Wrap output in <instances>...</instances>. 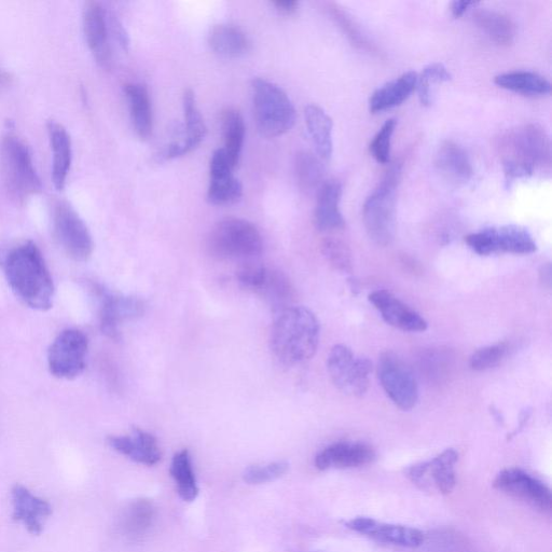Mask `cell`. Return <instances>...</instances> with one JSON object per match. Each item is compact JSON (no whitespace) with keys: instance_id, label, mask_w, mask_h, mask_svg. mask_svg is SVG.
Wrapping results in <instances>:
<instances>
[{"instance_id":"10","label":"cell","mask_w":552,"mask_h":552,"mask_svg":"<svg viewBox=\"0 0 552 552\" xmlns=\"http://www.w3.org/2000/svg\"><path fill=\"white\" fill-rule=\"evenodd\" d=\"M465 241L480 256L500 253L529 255L537 250L532 234L515 225L483 229L469 234Z\"/></svg>"},{"instance_id":"41","label":"cell","mask_w":552,"mask_h":552,"mask_svg":"<svg viewBox=\"0 0 552 552\" xmlns=\"http://www.w3.org/2000/svg\"><path fill=\"white\" fill-rule=\"evenodd\" d=\"M323 254L331 266L342 272L352 270V257L347 244L335 239H327L322 245Z\"/></svg>"},{"instance_id":"39","label":"cell","mask_w":552,"mask_h":552,"mask_svg":"<svg viewBox=\"0 0 552 552\" xmlns=\"http://www.w3.org/2000/svg\"><path fill=\"white\" fill-rule=\"evenodd\" d=\"M510 345L506 342L489 345L476 351L471 357V368L475 371H485L498 367L508 355Z\"/></svg>"},{"instance_id":"45","label":"cell","mask_w":552,"mask_h":552,"mask_svg":"<svg viewBox=\"0 0 552 552\" xmlns=\"http://www.w3.org/2000/svg\"><path fill=\"white\" fill-rule=\"evenodd\" d=\"M272 5L284 16L295 15L299 8V3L296 0H276Z\"/></svg>"},{"instance_id":"12","label":"cell","mask_w":552,"mask_h":552,"mask_svg":"<svg viewBox=\"0 0 552 552\" xmlns=\"http://www.w3.org/2000/svg\"><path fill=\"white\" fill-rule=\"evenodd\" d=\"M378 377L386 395L400 409L409 411L419 400V386L411 369L393 353H385L378 364Z\"/></svg>"},{"instance_id":"33","label":"cell","mask_w":552,"mask_h":552,"mask_svg":"<svg viewBox=\"0 0 552 552\" xmlns=\"http://www.w3.org/2000/svg\"><path fill=\"white\" fill-rule=\"evenodd\" d=\"M495 85L524 95H546L551 92L550 81L541 74L530 71H514L498 75Z\"/></svg>"},{"instance_id":"23","label":"cell","mask_w":552,"mask_h":552,"mask_svg":"<svg viewBox=\"0 0 552 552\" xmlns=\"http://www.w3.org/2000/svg\"><path fill=\"white\" fill-rule=\"evenodd\" d=\"M108 445L124 457L148 466L158 464L162 458L157 438L140 429H134L129 436L109 437Z\"/></svg>"},{"instance_id":"48","label":"cell","mask_w":552,"mask_h":552,"mask_svg":"<svg viewBox=\"0 0 552 552\" xmlns=\"http://www.w3.org/2000/svg\"><path fill=\"white\" fill-rule=\"evenodd\" d=\"M541 280L544 282V284L549 287L551 283V269L550 265H546L543 267L541 271Z\"/></svg>"},{"instance_id":"30","label":"cell","mask_w":552,"mask_h":552,"mask_svg":"<svg viewBox=\"0 0 552 552\" xmlns=\"http://www.w3.org/2000/svg\"><path fill=\"white\" fill-rule=\"evenodd\" d=\"M473 19L479 29L495 44L509 46L514 43L517 27L513 19L505 13L491 9H478L473 13Z\"/></svg>"},{"instance_id":"4","label":"cell","mask_w":552,"mask_h":552,"mask_svg":"<svg viewBox=\"0 0 552 552\" xmlns=\"http://www.w3.org/2000/svg\"><path fill=\"white\" fill-rule=\"evenodd\" d=\"M0 167L9 196L25 203L43 190L31 149L16 134H8L0 145Z\"/></svg>"},{"instance_id":"14","label":"cell","mask_w":552,"mask_h":552,"mask_svg":"<svg viewBox=\"0 0 552 552\" xmlns=\"http://www.w3.org/2000/svg\"><path fill=\"white\" fill-rule=\"evenodd\" d=\"M96 291L101 300V330L110 339L118 340L121 325L124 322L138 319L146 311L145 302L140 298L117 295L101 287Z\"/></svg>"},{"instance_id":"5","label":"cell","mask_w":552,"mask_h":552,"mask_svg":"<svg viewBox=\"0 0 552 552\" xmlns=\"http://www.w3.org/2000/svg\"><path fill=\"white\" fill-rule=\"evenodd\" d=\"M400 177L402 163H396L364 204L363 220L368 236L381 246L391 244L395 236L396 192Z\"/></svg>"},{"instance_id":"43","label":"cell","mask_w":552,"mask_h":552,"mask_svg":"<svg viewBox=\"0 0 552 552\" xmlns=\"http://www.w3.org/2000/svg\"><path fill=\"white\" fill-rule=\"evenodd\" d=\"M288 469L286 462H274L265 466H251L244 472L243 478L248 485H262L282 477Z\"/></svg>"},{"instance_id":"16","label":"cell","mask_w":552,"mask_h":552,"mask_svg":"<svg viewBox=\"0 0 552 552\" xmlns=\"http://www.w3.org/2000/svg\"><path fill=\"white\" fill-rule=\"evenodd\" d=\"M459 454L454 449H447L429 462H423L408 468L407 476L417 486L425 489L427 482L433 480L440 493L449 494L457 486L454 467L458 463Z\"/></svg>"},{"instance_id":"19","label":"cell","mask_w":552,"mask_h":552,"mask_svg":"<svg viewBox=\"0 0 552 552\" xmlns=\"http://www.w3.org/2000/svg\"><path fill=\"white\" fill-rule=\"evenodd\" d=\"M84 31L88 47L98 64L109 68L112 51L109 46L108 15L99 2H88L84 9Z\"/></svg>"},{"instance_id":"44","label":"cell","mask_w":552,"mask_h":552,"mask_svg":"<svg viewBox=\"0 0 552 552\" xmlns=\"http://www.w3.org/2000/svg\"><path fill=\"white\" fill-rule=\"evenodd\" d=\"M108 25L110 31H112L115 38L118 40L119 45L123 50L128 51L130 47V38L122 23L114 15H108Z\"/></svg>"},{"instance_id":"1","label":"cell","mask_w":552,"mask_h":552,"mask_svg":"<svg viewBox=\"0 0 552 552\" xmlns=\"http://www.w3.org/2000/svg\"><path fill=\"white\" fill-rule=\"evenodd\" d=\"M6 279L13 293L37 311L52 308L54 285L38 246L27 241L13 247L4 260Z\"/></svg>"},{"instance_id":"26","label":"cell","mask_w":552,"mask_h":552,"mask_svg":"<svg viewBox=\"0 0 552 552\" xmlns=\"http://www.w3.org/2000/svg\"><path fill=\"white\" fill-rule=\"evenodd\" d=\"M342 185L336 179L324 182L317 190L314 211V224L321 231H334L344 228L345 222L340 211Z\"/></svg>"},{"instance_id":"29","label":"cell","mask_w":552,"mask_h":552,"mask_svg":"<svg viewBox=\"0 0 552 552\" xmlns=\"http://www.w3.org/2000/svg\"><path fill=\"white\" fill-rule=\"evenodd\" d=\"M209 45L220 57L236 59L251 49V41L237 25L217 24L209 34Z\"/></svg>"},{"instance_id":"17","label":"cell","mask_w":552,"mask_h":552,"mask_svg":"<svg viewBox=\"0 0 552 552\" xmlns=\"http://www.w3.org/2000/svg\"><path fill=\"white\" fill-rule=\"evenodd\" d=\"M345 526L383 544L416 548L424 542V534L418 529L386 524L368 517L354 518L345 523Z\"/></svg>"},{"instance_id":"34","label":"cell","mask_w":552,"mask_h":552,"mask_svg":"<svg viewBox=\"0 0 552 552\" xmlns=\"http://www.w3.org/2000/svg\"><path fill=\"white\" fill-rule=\"evenodd\" d=\"M226 155L234 168L238 167L245 141V122L239 110L228 107L222 115Z\"/></svg>"},{"instance_id":"21","label":"cell","mask_w":552,"mask_h":552,"mask_svg":"<svg viewBox=\"0 0 552 552\" xmlns=\"http://www.w3.org/2000/svg\"><path fill=\"white\" fill-rule=\"evenodd\" d=\"M11 498L13 519L22 522L27 531L33 535L43 533L46 521L52 515L51 505L22 485L12 488Z\"/></svg>"},{"instance_id":"27","label":"cell","mask_w":552,"mask_h":552,"mask_svg":"<svg viewBox=\"0 0 552 552\" xmlns=\"http://www.w3.org/2000/svg\"><path fill=\"white\" fill-rule=\"evenodd\" d=\"M130 115L135 133L141 140H148L154 131L153 106H151L148 89L143 84H127L124 86Z\"/></svg>"},{"instance_id":"6","label":"cell","mask_w":552,"mask_h":552,"mask_svg":"<svg viewBox=\"0 0 552 552\" xmlns=\"http://www.w3.org/2000/svg\"><path fill=\"white\" fill-rule=\"evenodd\" d=\"M254 118L258 131L266 137H279L291 131L296 109L286 92L273 82L257 78L253 85Z\"/></svg>"},{"instance_id":"25","label":"cell","mask_w":552,"mask_h":552,"mask_svg":"<svg viewBox=\"0 0 552 552\" xmlns=\"http://www.w3.org/2000/svg\"><path fill=\"white\" fill-rule=\"evenodd\" d=\"M47 128L53 153L52 182L55 189L62 191L66 186L67 177L72 168V138L63 124L57 121H49Z\"/></svg>"},{"instance_id":"47","label":"cell","mask_w":552,"mask_h":552,"mask_svg":"<svg viewBox=\"0 0 552 552\" xmlns=\"http://www.w3.org/2000/svg\"><path fill=\"white\" fill-rule=\"evenodd\" d=\"M12 81L13 76L5 69L0 68V89L10 86Z\"/></svg>"},{"instance_id":"37","label":"cell","mask_w":552,"mask_h":552,"mask_svg":"<svg viewBox=\"0 0 552 552\" xmlns=\"http://www.w3.org/2000/svg\"><path fill=\"white\" fill-rule=\"evenodd\" d=\"M297 183L302 190L311 192L322 186L324 169L322 162L309 151H300L295 160Z\"/></svg>"},{"instance_id":"40","label":"cell","mask_w":552,"mask_h":552,"mask_svg":"<svg viewBox=\"0 0 552 552\" xmlns=\"http://www.w3.org/2000/svg\"><path fill=\"white\" fill-rule=\"evenodd\" d=\"M397 126L395 119L386 120L382 128L370 143V154L379 163H388L391 157L392 137Z\"/></svg>"},{"instance_id":"8","label":"cell","mask_w":552,"mask_h":552,"mask_svg":"<svg viewBox=\"0 0 552 552\" xmlns=\"http://www.w3.org/2000/svg\"><path fill=\"white\" fill-rule=\"evenodd\" d=\"M54 237L68 257L87 261L93 254L94 242L86 223L71 204L59 201L53 207Z\"/></svg>"},{"instance_id":"2","label":"cell","mask_w":552,"mask_h":552,"mask_svg":"<svg viewBox=\"0 0 552 552\" xmlns=\"http://www.w3.org/2000/svg\"><path fill=\"white\" fill-rule=\"evenodd\" d=\"M498 149L507 183L550 170V137L540 124L510 129L501 136Z\"/></svg>"},{"instance_id":"20","label":"cell","mask_w":552,"mask_h":552,"mask_svg":"<svg viewBox=\"0 0 552 552\" xmlns=\"http://www.w3.org/2000/svg\"><path fill=\"white\" fill-rule=\"evenodd\" d=\"M369 301L379 311L385 323L392 327L409 333H422L427 329V322L418 312L388 291L371 293Z\"/></svg>"},{"instance_id":"11","label":"cell","mask_w":552,"mask_h":552,"mask_svg":"<svg viewBox=\"0 0 552 552\" xmlns=\"http://www.w3.org/2000/svg\"><path fill=\"white\" fill-rule=\"evenodd\" d=\"M89 341L82 331L66 329L55 338L48 352V366L54 377L78 378L87 366Z\"/></svg>"},{"instance_id":"3","label":"cell","mask_w":552,"mask_h":552,"mask_svg":"<svg viewBox=\"0 0 552 552\" xmlns=\"http://www.w3.org/2000/svg\"><path fill=\"white\" fill-rule=\"evenodd\" d=\"M321 326L305 307L291 306L278 312L271 328V350L285 366L305 363L319 348Z\"/></svg>"},{"instance_id":"7","label":"cell","mask_w":552,"mask_h":552,"mask_svg":"<svg viewBox=\"0 0 552 552\" xmlns=\"http://www.w3.org/2000/svg\"><path fill=\"white\" fill-rule=\"evenodd\" d=\"M207 250L218 259L248 261L262 253L264 242L254 224L242 218L228 217L213 227L207 238Z\"/></svg>"},{"instance_id":"28","label":"cell","mask_w":552,"mask_h":552,"mask_svg":"<svg viewBox=\"0 0 552 552\" xmlns=\"http://www.w3.org/2000/svg\"><path fill=\"white\" fill-rule=\"evenodd\" d=\"M418 74L407 72L388 82L371 95L369 109L371 113L383 112L404 103L417 89Z\"/></svg>"},{"instance_id":"13","label":"cell","mask_w":552,"mask_h":552,"mask_svg":"<svg viewBox=\"0 0 552 552\" xmlns=\"http://www.w3.org/2000/svg\"><path fill=\"white\" fill-rule=\"evenodd\" d=\"M493 486L495 489L513 496V498L541 509L542 512L551 513V490L544 482L532 477L520 468L504 469L494 479Z\"/></svg>"},{"instance_id":"42","label":"cell","mask_w":552,"mask_h":552,"mask_svg":"<svg viewBox=\"0 0 552 552\" xmlns=\"http://www.w3.org/2000/svg\"><path fill=\"white\" fill-rule=\"evenodd\" d=\"M329 11L330 15L333 16L336 22H338L343 32L347 34L356 47L364 50H374L368 43V40L364 34H362L360 29H358L355 21L351 19L347 12L335 4H330Z\"/></svg>"},{"instance_id":"24","label":"cell","mask_w":552,"mask_h":552,"mask_svg":"<svg viewBox=\"0 0 552 552\" xmlns=\"http://www.w3.org/2000/svg\"><path fill=\"white\" fill-rule=\"evenodd\" d=\"M435 165L441 176L454 185H463L474 175L467 151L454 141H445L438 147Z\"/></svg>"},{"instance_id":"32","label":"cell","mask_w":552,"mask_h":552,"mask_svg":"<svg viewBox=\"0 0 552 552\" xmlns=\"http://www.w3.org/2000/svg\"><path fill=\"white\" fill-rule=\"evenodd\" d=\"M256 294L265 298L276 312L293 306L294 287L280 271L268 269L264 281L256 289Z\"/></svg>"},{"instance_id":"15","label":"cell","mask_w":552,"mask_h":552,"mask_svg":"<svg viewBox=\"0 0 552 552\" xmlns=\"http://www.w3.org/2000/svg\"><path fill=\"white\" fill-rule=\"evenodd\" d=\"M231 161L223 148H219L212 156L210 163V185L207 190V200L216 206H228L238 203L243 197V187L239 179L233 175Z\"/></svg>"},{"instance_id":"35","label":"cell","mask_w":552,"mask_h":552,"mask_svg":"<svg viewBox=\"0 0 552 552\" xmlns=\"http://www.w3.org/2000/svg\"><path fill=\"white\" fill-rule=\"evenodd\" d=\"M170 472L177 483V491L181 499L185 502L195 501L198 498L199 488L188 450L179 451L174 455Z\"/></svg>"},{"instance_id":"46","label":"cell","mask_w":552,"mask_h":552,"mask_svg":"<svg viewBox=\"0 0 552 552\" xmlns=\"http://www.w3.org/2000/svg\"><path fill=\"white\" fill-rule=\"evenodd\" d=\"M478 5V3L475 2H453L451 4V12L452 16L454 18H460L464 15V13L471 7Z\"/></svg>"},{"instance_id":"22","label":"cell","mask_w":552,"mask_h":552,"mask_svg":"<svg viewBox=\"0 0 552 552\" xmlns=\"http://www.w3.org/2000/svg\"><path fill=\"white\" fill-rule=\"evenodd\" d=\"M376 452L364 443H337L317 454L315 466L320 471L329 468H353L367 465L374 461Z\"/></svg>"},{"instance_id":"18","label":"cell","mask_w":552,"mask_h":552,"mask_svg":"<svg viewBox=\"0 0 552 552\" xmlns=\"http://www.w3.org/2000/svg\"><path fill=\"white\" fill-rule=\"evenodd\" d=\"M185 128L182 140L173 142L162 151L163 160H172L184 157L197 149L206 136V126L204 119L197 105L195 92L188 89L183 98Z\"/></svg>"},{"instance_id":"31","label":"cell","mask_w":552,"mask_h":552,"mask_svg":"<svg viewBox=\"0 0 552 552\" xmlns=\"http://www.w3.org/2000/svg\"><path fill=\"white\" fill-rule=\"evenodd\" d=\"M305 117L317 155L324 160H329L334 150L333 120H331L322 107L317 105L307 106Z\"/></svg>"},{"instance_id":"9","label":"cell","mask_w":552,"mask_h":552,"mask_svg":"<svg viewBox=\"0 0 552 552\" xmlns=\"http://www.w3.org/2000/svg\"><path fill=\"white\" fill-rule=\"evenodd\" d=\"M331 381L344 394L362 397L369 389L372 364L366 357H357L344 344L335 345L327 357Z\"/></svg>"},{"instance_id":"38","label":"cell","mask_w":552,"mask_h":552,"mask_svg":"<svg viewBox=\"0 0 552 552\" xmlns=\"http://www.w3.org/2000/svg\"><path fill=\"white\" fill-rule=\"evenodd\" d=\"M451 74L448 68L441 63L427 65L421 75H418L417 90L422 105L430 106L433 103V86L449 81Z\"/></svg>"},{"instance_id":"36","label":"cell","mask_w":552,"mask_h":552,"mask_svg":"<svg viewBox=\"0 0 552 552\" xmlns=\"http://www.w3.org/2000/svg\"><path fill=\"white\" fill-rule=\"evenodd\" d=\"M156 507L148 500L133 502L124 516L123 529L132 538H141L151 527L156 519Z\"/></svg>"}]
</instances>
